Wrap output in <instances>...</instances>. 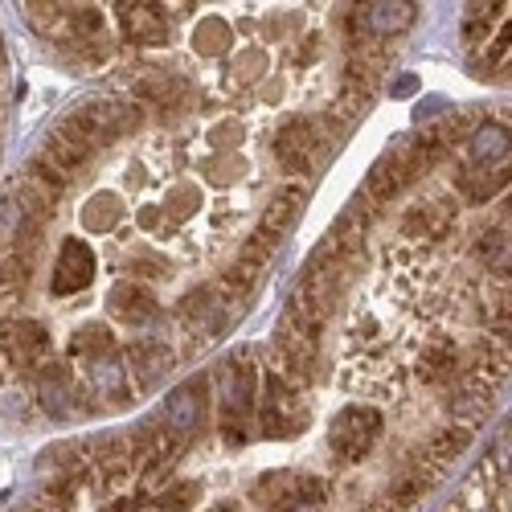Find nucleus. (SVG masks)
<instances>
[{"label": "nucleus", "mask_w": 512, "mask_h": 512, "mask_svg": "<svg viewBox=\"0 0 512 512\" xmlns=\"http://www.w3.org/2000/svg\"><path fill=\"white\" fill-rule=\"evenodd\" d=\"M193 500H197V484H177V488L160 492V500L152 508H160V512H189Z\"/></svg>", "instance_id": "393cba45"}, {"label": "nucleus", "mask_w": 512, "mask_h": 512, "mask_svg": "<svg viewBox=\"0 0 512 512\" xmlns=\"http://www.w3.org/2000/svg\"><path fill=\"white\" fill-rule=\"evenodd\" d=\"M168 205H173V213H193L197 209V189H177Z\"/></svg>", "instance_id": "c756f323"}, {"label": "nucleus", "mask_w": 512, "mask_h": 512, "mask_svg": "<svg viewBox=\"0 0 512 512\" xmlns=\"http://www.w3.org/2000/svg\"><path fill=\"white\" fill-rule=\"evenodd\" d=\"M25 177H29V181H37V185L46 189L54 201H58V197L66 193V185H70V177H62V173H58V168H54L46 156H33V160H29V168H25Z\"/></svg>", "instance_id": "6ab92c4d"}, {"label": "nucleus", "mask_w": 512, "mask_h": 512, "mask_svg": "<svg viewBox=\"0 0 512 512\" xmlns=\"http://www.w3.org/2000/svg\"><path fill=\"white\" fill-rule=\"evenodd\" d=\"M41 156H46V160H50V164L58 168V173H62V177H70V181H74V177L82 173V168H87V164H91V156H95V152H91V148H82V144H74V140H66V136H58V132H54V136H50L46 144H41Z\"/></svg>", "instance_id": "9d476101"}, {"label": "nucleus", "mask_w": 512, "mask_h": 512, "mask_svg": "<svg viewBox=\"0 0 512 512\" xmlns=\"http://www.w3.org/2000/svg\"><path fill=\"white\" fill-rule=\"evenodd\" d=\"M136 95L140 99H152V103H173L181 95V82L152 70V78H136Z\"/></svg>", "instance_id": "aec40b11"}, {"label": "nucleus", "mask_w": 512, "mask_h": 512, "mask_svg": "<svg viewBox=\"0 0 512 512\" xmlns=\"http://www.w3.org/2000/svg\"><path fill=\"white\" fill-rule=\"evenodd\" d=\"M95 279V254L82 238H66L54 267V295H74Z\"/></svg>", "instance_id": "f03ea898"}, {"label": "nucleus", "mask_w": 512, "mask_h": 512, "mask_svg": "<svg viewBox=\"0 0 512 512\" xmlns=\"http://www.w3.org/2000/svg\"><path fill=\"white\" fill-rule=\"evenodd\" d=\"M209 512H238L234 504H222V508H209Z\"/></svg>", "instance_id": "72a5a7b5"}, {"label": "nucleus", "mask_w": 512, "mask_h": 512, "mask_svg": "<svg viewBox=\"0 0 512 512\" xmlns=\"http://www.w3.org/2000/svg\"><path fill=\"white\" fill-rule=\"evenodd\" d=\"M25 17H29L33 29L54 37V29L66 21V5H25Z\"/></svg>", "instance_id": "b1692460"}, {"label": "nucleus", "mask_w": 512, "mask_h": 512, "mask_svg": "<svg viewBox=\"0 0 512 512\" xmlns=\"http://www.w3.org/2000/svg\"><path fill=\"white\" fill-rule=\"evenodd\" d=\"M287 512H316V504H291Z\"/></svg>", "instance_id": "2f4dec72"}, {"label": "nucleus", "mask_w": 512, "mask_h": 512, "mask_svg": "<svg viewBox=\"0 0 512 512\" xmlns=\"http://www.w3.org/2000/svg\"><path fill=\"white\" fill-rule=\"evenodd\" d=\"M377 435H381V414L369 410V406H349L345 414H336L332 431H328L332 451H336L340 459H349V463L365 459L369 447L377 443Z\"/></svg>", "instance_id": "f257e3e1"}, {"label": "nucleus", "mask_w": 512, "mask_h": 512, "mask_svg": "<svg viewBox=\"0 0 512 512\" xmlns=\"http://www.w3.org/2000/svg\"><path fill=\"white\" fill-rule=\"evenodd\" d=\"M201 390H205V381H193V386H185V390H177L173 398H168V406H164V418H168V426H173L177 435H189L193 426L201 422V414H205Z\"/></svg>", "instance_id": "1a4fd4ad"}, {"label": "nucleus", "mask_w": 512, "mask_h": 512, "mask_svg": "<svg viewBox=\"0 0 512 512\" xmlns=\"http://www.w3.org/2000/svg\"><path fill=\"white\" fill-rule=\"evenodd\" d=\"M431 472H422V467H414V472H406L394 488H390V496H386V512H406V508H414L422 496H426V488H431Z\"/></svg>", "instance_id": "ddd939ff"}, {"label": "nucleus", "mask_w": 512, "mask_h": 512, "mask_svg": "<svg viewBox=\"0 0 512 512\" xmlns=\"http://www.w3.org/2000/svg\"><path fill=\"white\" fill-rule=\"evenodd\" d=\"M193 41H197V54H226L230 50V25L218 21V17H209V21L197 25Z\"/></svg>", "instance_id": "a211bd4d"}, {"label": "nucleus", "mask_w": 512, "mask_h": 512, "mask_svg": "<svg viewBox=\"0 0 512 512\" xmlns=\"http://www.w3.org/2000/svg\"><path fill=\"white\" fill-rule=\"evenodd\" d=\"M152 512H160V508H152Z\"/></svg>", "instance_id": "f704fd0d"}, {"label": "nucleus", "mask_w": 512, "mask_h": 512, "mask_svg": "<svg viewBox=\"0 0 512 512\" xmlns=\"http://www.w3.org/2000/svg\"><path fill=\"white\" fill-rule=\"evenodd\" d=\"M254 390H259V373H254V361H246V353H238L226 373H222V410L234 418V414H246L250 402H254Z\"/></svg>", "instance_id": "20e7f679"}, {"label": "nucleus", "mask_w": 512, "mask_h": 512, "mask_svg": "<svg viewBox=\"0 0 512 512\" xmlns=\"http://www.w3.org/2000/svg\"><path fill=\"white\" fill-rule=\"evenodd\" d=\"M70 398V373L62 365H41V402H46V410L62 418Z\"/></svg>", "instance_id": "2eb2a0df"}, {"label": "nucleus", "mask_w": 512, "mask_h": 512, "mask_svg": "<svg viewBox=\"0 0 512 512\" xmlns=\"http://www.w3.org/2000/svg\"><path fill=\"white\" fill-rule=\"evenodd\" d=\"M508 54H512V17H508V21L500 25L496 41H492V46L484 50V62H488V66H500V62H504Z\"/></svg>", "instance_id": "bb28decb"}, {"label": "nucleus", "mask_w": 512, "mask_h": 512, "mask_svg": "<svg viewBox=\"0 0 512 512\" xmlns=\"http://www.w3.org/2000/svg\"><path fill=\"white\" fill-rule=\"evenodd\" d=\"M504 213H512V189L504 193Z\"/></svg>", "instance_id": "473e14b6"}, {"label": "nucleus", "mask_w": 512, "mask_h": 512, "mask_svg": "<svg viewBox=\"0 0 512 512\" xmlns=\"http://www.w3.org/2000/svg\"><path fill=\"white\" fill-rule=\"evenodd\" d=\"M70 353L78 357V361H103V357H111L115 353V340L107 336V328H99V324H91V328H78L74 332V340H70Z\"/></svg>", "instance_id": "dca6fc26"}, {"label": "nucleus", "mask_w": 512, "mask_h": 512, "mask_svg": "<svg viewBox=\"0 0 512 512\" xmlns=\"http://www.w3.org/2000/svg\"><path fill=\"white\" fill-rule=\"evenodd\" d=\"M467 447H472V426H451V431H439L431 439V447H426V463H431V467H447Z\"/></svg>", "instance_id": "f8f14e48"}, {"label": "nucleus", "mask_w": 512, "mask_h": 512, "mask_svg": "<svg viewBox=\"0 0 512 512\" xmlns=\"http://www.w3.org/2000/svg\"><path fill=\"white\" fill-rule=\"evenodd\" d=\"M66 21H70L74 33H99V29H103V13H99L95 5H74V9H66Z\"/></svg>", "instance_id": "a878e982"}, {"label": "nucleus", "mask_w": 512, "mask_h": 512, "mask_svg": "<svg viewBox=\"0 0 512 512\" xmlns=\"http://www.w3.org/2000/svg\"><path fill=\"white\" fill-rule=\"evenodd\" d=\"M111 312L123 320V324H144L156 316V295L144 287V283H115L111 291Z\"/></svg>", "instance_id": "423d86ee"}, {"label": "nucleus", "mask_w": 512, "mask_h": 512, "mask_svg": "<svg viewBox=\"0 0 512 512\" xmlns=\"http://www.w3.org/2000/svg\"><path fill=\"white\" fill-rule=\"evenodd\" d=\"M275 246H279V238L275 234H263V230H254L250 234V242L242 246V259L254 267V271H259L267 259H271V254H275Z\"/></svg>", "instance_id": "5701e85b"}, {"label": "nucleus", "mask_w": 512, "mask_h": 512, "mask_svg": "<svg viewBox=\"0 0 512 512\" xmlns=\"http://www.w3.org/2000/svg\"><path fill=\"white\" fill-rule=\"evenodd\" d=\"M410 21H414V5H361V25L373 37L402 33Z\"/></svg>", "instance_id": "9b49d317"}, {"label": "nucleus", "mask_w": 512, "mask_h": 512, "mask_svg": "<svg viewBox=\"0 0 512 512\" xmlns=\"http://www.w3.org/2000/svg\"><path fill=\"white\" fill-rule=\"evenodd\" d=\"M140 504H132V500H123V504H107V512H136Z\"/></svg>", "instance_id": "7c9ffc66"}, {"label": "nucleus", "mask_w": 512, "mask_h": 512, "mask_svg": "<svg viewBox=\"0 0 512 512\" xmlns=\"http://www.w3.org/2000/svg\"><path fill=\"white\" fill-rule=\"evenodd\" d=\"M132 275H140V279H160V275H168V263L164 259H136L132 263Z\"/></svg>", "instance_id": "c85d7f7f"}, {"label": "nucleus", "mask_w": 512, "mask_h": 512, "mask_svg": "<svg viewBox=\"0 0 512 512\" xmlns=\"http://www.w3.org/2000/svg\"><path fill=\"white\" fill-rule=\"evenodd\" d=\"M508 148H512V132H508L504 123H484L480 132L472 136V152H476V160H480V164L500 160Z\"/></svg>", "instance_id": "f3484780"}, {"label": "nucleus", "mask_w": 512, "mask_h": 512, "mask_svg": "<svg viewBox=\"0 0 512 512\" xmlns=\"http://www.w3.org/2000/svg\"><path fill=\"white\" fill-rule=\"evenodd\" d=\"M488 398H492V386H484L480 377H472V381H467V386L455 394L451 410H455V414H484V410H488Z\"/></svg>", "instance_id": "4be33fe9"}, {"label": "nucleus", "mask_w": 512, "mask_h": 512, "mask_svg": "<svg viewBox=\"0 0 512 512\" xmlns=\"http://www.w3.org/2000/svg\"><path fill=\"white\" fill-rule=\"evenodd\" d=\"M115 21L123 37L136 41V46H164V37H168L160 5H115Z\"/></svg>", "instance_id": "7ed1b4c3"}, {"label": "nucleus", "mask_w": 512, "mask_h": 512, "mask_svg": "<svg viewBox=\"0 0 512 512\" xmlns=\"http://www.w3.org/2000/svg\"><path fill=\"white\" fill-rule=\"evenodd\" d=\"M0 410H5L9 418H17V414L25 418V414H29V398H25V390H21V394H17V390H5V394H0Z\"/></svg>", "instance_id": "cd10ccee"}, {"label": "nucleus", "mask_w": 512, "mask_h": 512, "mask_svg": "<svg viewBox=\"0 0 512 512\" xmlns=\"http://www.w3.org/2000/svg\"><path fill=\"white\" fill-rule=\"evenodd\" d=\"M254 279H259V271H254V267H230V271H222L218 275V283H213V291H218V300L222 304H246L250 300V291H254Z\"/></svg>", "instance_id": "4468645a"}, {"label": "nucleus", "mask_w": 512, "mask_h": 512, "mask_svg": "<svg viewBox=\"0 0 512 512\" xmlns=\"http://www.w3.org/2000/svg\"><path fill=\"white\" fill-rule=\"evenodd\" d=\"M127 365H132L140 390H152V386H160V377L173 369V353L164 345H152V340H136V345L127 349Z\"/></svg>", "instance_id": "39448f33"}, {"label": "nucleus", "mask_w": 512, "mask_h": 512, "mask_svg": "<svg viewBox=\"0 0 512 512\" xmlns=\"http://www.w3.org/2000/svg\"><path fill=\"white\" fill-rule=\"evenodd\" d=\"M87 377H91V390L99 394V398H107V402H115V406H127V398H132V390H127V369L119 365V357L111 353V357H103V361H91L87 365Z\"/></svg>", "instance_id": "0eeeda50"}, {"label": "nucleus", "mask_w": 512, "mask_h": 512, "mask_svg": "<svg viewBox=\"0 0 512 512\" xmlns=\"http://www.w3.org/2000/svg\"><path fill=\"white\" fill-rule=\"evenodd\" d=\"M300 209H304V189H300V185H287V189H283V193H275V197H271V205L263 209L259 230L279 238L283 230H291V226H295V218H300Z\"/></svg>", "instance_id": "6e6552de"}, {"label": "nucleus", "mask_w": 512, "mask_h": 512, "mask_svg": "<svg viewBox=\"0 0 512 512\" xmlns=\"http://www.w3.org/2000/svg\"><path fill=\"white\" fill-rule=\"evenodd\" d=\"M119 213H123L119 201L103 193V197H95L87 209H82V226H87V230H111L119 222Z\"/></svg>", "instance_id": "412c9836"}]
</instances>
